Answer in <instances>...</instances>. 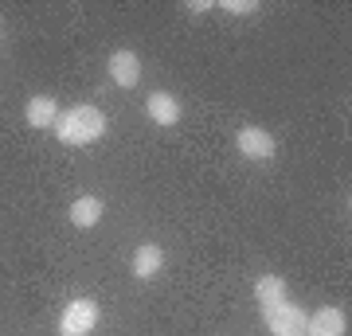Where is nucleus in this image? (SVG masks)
Listing matches in <instances>:
<instances>
[{"label": "nucleus", "mask_w": 352, "mask_h": 336, "mask_svg": "<svg viewBox=\"0 0 352 336\" xmlns=\"http://www.w3.org/2000/svg\"><path fill=\"white\" fill-rule=\"evenodd\" d=\"M235 149L247 157V161H270L278 153L274 137L266 133V129H258V125H247V129H239V137H235Z\"/></svg>", "instance_id": "39448f33"}, {"label": "nucleus", "mask_w": 352, "mask_h": 336, "mask_svg": "<svg viewBox=\"0 0 352 336\" xmlns=\"http://www.w3.org/2000/svg\"><path fill=\"white\" fill-rule=\"evenodd\" d=\"M55 133H59V141L71 145V149H87V145L102 141V133H106V113H102L98 106H87V102H82V106H71V110L59 113Z\"/></svg>", "instance_id": "f257e3e1"}, {"label": "nucleus", "mask_w": 352, "mask_h": 336, "mask_svg": "<svg viewBox=\"0 0 352 336\" xmlns=\"http://www.w3.org/2000/svg\"><path fill=\"white\" fill-rule=\"evenodd\" d=\"M219 8L231 12V16H254V12H258V4H254V0H219Z\"/></svg>", "instance_id": "f8f14e48"}, {"label": "nucleus", "mask_w": 352, "mask_h": 336, "mask_svg": "<svg viewBox=\"0 0 352 336\" xmlns=\"http://www.w3.org/2000/svg\"><path fill=\"white\" fill-rule=\"evenodd\" d=\"M106 71H110V82H113V87L133 90V87L141 82V59H138V51L118 47V51L110 55V63H106Z\"/></svg>", "instance_id": "20e7f679"}, {"label": "nucleus", "mask_w": 352, "mask_h": 336, "mask_svg": "<svg viewBox=\"0 0 352 336\" xmlns=\"http://www.w3.org/2000/svg\"><path fill=\"white\" fill-rule=\"evenodd\" d=\"M212 4L208 0H192V4H184V12H192V16H200V12H208Z\"/></svg>", "instance_id": "ddd939ff"}, {"label": "nucleus", "mask_w": 352, "mask_h": 336, "mask_svg": "<svg viewBox=\"0 0 352 336\" xmlns=\"http://www.w3.org/2000/svg\"><path fill=\"white\" fill-rule=\"evenodd\" d=\"M0 39H4V16H0Z\"/></svg>", "instance_id": "4468645a"}, {"label": "nucleus", "mask_w": 352, "mask_h": 336, "mask_svg": "<svg viewBox=\"0 0 352 336\" xmlns=\"http://www.w3.org/2000/svg\"><path fill=\"white\" fill-rule=\"evenodd\" d=\"M102 309L94 298H75L71 305H63V317H59V336H90L94 324H98Z\"/></svg>", "instance_id": "7ed1b4c3"}, {"label": "nucleus", "mask_w": 352, "mask_h": 336, "mask_svg": "<svg viewBox=\"0 0 352 336\" xmlns=\"http://www.w3.org/2000/svg\"><path fill=\"white\" fill-rule=\"evenodd\" d=\"M254 301L258 305H274V301H286V278L282 274H266L254 282Z\"/></svg>", "instance_id": "9b49d317"}, {"label": "nucleus", "mask_w": 352, "mask_h": 336, "mask_svg": "<svg viewBox=\"0 0 352 336\" xmlns=\"http://www.w3.org/2000/svg\"><path fill=\"white\" fill-rule=\"evenodd\" d=\"M263 321L270 328V336H305L309 313L286 298V301H274V305H263Z\"/></svg>", "instance_id": "f03ea898"}, {"label": "nucleus", "mask_w": 352, "mask_h": 336, "mask_svg": "<svg viewBox=\"0 0 352 336\" xmlns=\"http://www.w3.org/2000/svg\"><path fill=\"white\" fill-rule=\"evenodd\" d=\"M59 102L51 98V94H36V98L24 106V117L32 129H55V122H59Z\"/></svg>", "instance_id": "0eeeda50"}, {"label": "nucleus", "mask_w": 352, "mask_h": 336, "mask_svg": "<svg viewBox=\"0 0 352 336\" xmlns=\"http://www.w3.org/2000/svg\"><path fill=\"white\" fill-rule=\"evenodd\" d=\"M349 333V321L337 305H321V309L305 321V336H344Z\"/></svg>", "instance_id": "423d86ee"}, {"label": "nucleus", "mask_w": 352, "mask_h": 336, "mask_svg": "<svg viewBox=\"0 0 352 336\" xmlns=\"http://www.w3.org/2000/svg\"><path fill=\"white\" fill-rule=\"evenodd\" d=\"M145 113H149L157 125L168 129V125L180 122V98H176V94H164V90H153L149 102H145Z\"/></svg>", "instance_id": "1a4fd4ad"}, {"label": "nucleus", "mask_w": 352, "mask_h": 336, "mask_svg": "<svg viewBox=\"0 0 352 336\" xmlns=\"http://www.w3.org/2000/svg\"><path fill=\"white\" fill-rule=\"evenodd\" d=\"M102 212H106V203H102L98 196H78L75 203H71V223L75 227H94L102 219Z\"/></svg>", "instance_id": "9d476101"}, {"label": "nucleus", "mask_w": 352, "mask_h": 336, "mask_svg": "<svg viewBox=\"0 0 352 336\" xmlns=\"http://www.w3.org/2000/svg\"><path fill=\"white\" fill-rule=\"evenodd\" d=\"M161 266H164V250L157 243H141L133 250V278L138 282H153V278L161 274Z\"/></svg>", "instance_id": "6e6552de"}]
</instances>
